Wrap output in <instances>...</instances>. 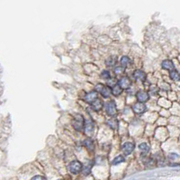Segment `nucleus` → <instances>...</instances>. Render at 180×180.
I'll list each match as a JSON object with an SVG mask.
<instances>
[{
	"mask_svg": "<svg viewBox=\"0 0 180 180\" xmlns=\"http://www.w3.org/2000/svg\"><path fill=\"white\" fill-rule=\"evenodd\" d=\"M68 171H69L71 174L76 175L78 172H80V171L82 170L83 166H82V164H81L79 161L74 160V161H72V162L68 165Z\"/></svg>",
	"mask_w": 180,
	"mask_h": 180,
	"instance_id": "f257e3e1",
	"label": "nucleus"
},
{
	"mask_svg": "<svg viewBox=\"0 0 180 180\" xmlns=\"http://www.w3.org/2000/svg\"><path fill=\"white\" fill-rule=\"evenodd\" d=\"M72 125L76 130H81L83 129V127L85 126V121H84V118L82 117V115H80V114L76 115L74 117Z\"/></svg>",
	"mask_w": 180,
	"mask_h": 180,
	"instance_id": "f03ea898",
	"label": "nucleus"
},
{
	"mask_svg": "<svg viewBox=\"0 0 180 180\" xmlns=\"http://www.w3.org/2000/svg\"><path fill=\"white\" fill-rule=\"evenodd\" d=\"M105 111H106L107 114L110 116H113L116 113V105L113 101H110L109 103L106 104Z\"/></svg>",
	"mask_w": 180,
	"mask_h": 180,
	"instance_id": "7ed1b4c3",
	"label": "nucleus"
},
{
	"mask_svg": "<svg viewBox=\"0 0 180 180\" xmlns=\"http://www.w3.org/2000/svg\"><path fill=\"white\" fill-rule=\"evenodd\" d=\"M132 109H133L134 112H136V113H142V112H144L146 111L147 107L144 104V103L139 102V103H136V104H133Z\"/></svg>",
	"mask_w": 180,
	"mask_h": 180,
	"instance_id": "20e7f679",
	"label": "nucleus"
},
{
	"mask_svg": "<svg viewBox=\"0 0 180 180\" xmlns=\"http://www.w3.org/2000/svg\"><path fill=\"white\" fill-rule=\"evenodd\" d=\"M122 151L124 152L125 155H129V154H130L133 151V149H134V144L131 143V142H125V143L122 144Z\"/></svg>",
	"mask_w": 180,
	"mask_h": 180,
	"instance_id": "39448f33",
	"label": "nucleus"
},
{
	"mask_svg": "<svg viewBox=\"0 0 180 180\" xmlns=\"http://www.w3.org/2000/svg\"><path fill=\"white\" fill-rule=\"evenodd\" d=\"M117 84H118L121 87H122V88H124V89H127V88L130 87L131 82H130V78H128V77H122V78H121V79L117 82Z\"/></svg>",
	"mask_w": 180,
	"mask_h": 180,
	"instance_id": "423d86ee",
	"label": "nucleus"
},
{
	"mask_svg": "<svg viewBox=\"0 0 180 180\" xmlns=\"http://www.w3.org/2000/svg\"><path fill=\"white\" fill-rule=\"evenodd\" d=\"M136 96H137V99L139 102H141V103H145L148 100L149 96L148 94L144 92V91H139L137 94H136Z\"/></svg>",
	"mask_w": 180,
	"mask_h": 180,
	"instance_id": "0eeeda50",
	"label": "nucleus"
},
{
	"mask_svg": "<svg viewBox=\"0 0 180 180\" xmlns=\"http://www.w3.org/2000/svg\"><path fill=\"white\" fill-rule=\"evenodd\" d=\"M133 77L138 81H144L145 78H146V75L142 70L137 69L133 72Z\"/></svg>",
	"mask_w": 180,
	"mask_h": 180,
	"instance_id": "6e6552de",
	"label": "nucleus"
},
{
	"mask_svg": "<svg viewBox=\"0 0 180 180\" xmlns=\"http://www.w3.org/2000/svg\"><path fill=\"white\" fill-rule=\"evenodd\" d=\"M92 109L93 110H94V111H99V110H101L102 109V107H103V101L102 100H100V99H98V98H96L93 103H92Z\"/></svg>",
	"mask_w": 180,
	"mask_h": 180,
	"instance_id": "1a4fd4ad",
	"label": "nucleus"
},
{
	"mask_svg": "<svg viewBox=\"0 0 180 180\" xmlns=\"http://www.w3.org/2000/svg\"><path fill=\"white\" fill-rule=\"evenodd\" d=\"M162 68L166 69V70H173L175 68V66L173 64V62L171 60H168V59H166L164 61H162V64H161Z\"/></svg>",
	"mask_w": 180,
	"mask_h": 180,
	"instance_id": "9d476101",
	"label": "nucleus"
},
{
	"mask_svg": "<svg viewBox=\"0 0 180 180\" xmlns=\"http://www.w3.org/2000/svg\"><path fill=\"white\" fill-rule=\"evenodd\" d=\"M94 129V124L91 121H87L86 122V124L84 126V130H85V133H86L87 135H90L93 131Z\"/></svg>",
	"mask_w": 180,
	"mask_h": 180,
	"instance_id": "9b49d317",
	"label": "nucleus"
},
{
	"mask_svg": "<svg viewBox=\"0 0 180 180\" xmlns=\"http://www.w3.org/2000/svg\"><path fill=\"white\" fill-rule=\"evenodd\" d=\"M97 98V94L95 92H90L88 93L87 94H86V97H85V100L89 103V104H92L95 99Z\"/></svg>",
	"mask_w": 180,
	"mask_h": 180,
	"instance_id": "f8f14e48",
	"label": "nucleus"
},
{
	"mask_svg": "<svg viewBox=\"0 0 180 180\" xmlns=\"http://www.w3.org/2000/svg\"><path fill=\"white\" fill-rule=\"evenodd\" d=\"M122 92V87H121L118 84H116L115 86H113L112 89V93L113 95L115 96H118L119 94H121Z\"/></svg>",
	"mask_w": 180,
	"mask_h": 180,
	"instance_id": "ddd939ff",
	"label": "nucleus"
},
{
	"mask_svg": "<svg viewBox=\"0 0 180 180\" xmlns=\"http://www.w3.org/2000/svg\"><path fill=\"white\" fill-rule=\"evenodd\" d=\"M106 123H107L112 129H113V130H116V129L118 128V122H117L116 119H113V118L109 119V120L106 122Z\"/></svg>",
	"mask_w": 180,
	"mask_h": 180,
	"instance_id": "4468645a",
	"label": "nucleus"
},
{
	"mask_svg": "<svg viewBox=\"0 0 180 180\" xmlns=\"http://www.w3.org/2000/svg\"><path fill=\"white\" fill-rule=\"evenodd\" d=\"M170 78L172 80H175V81H179L180 80V74L176 70L173 69V70L170 71Z\"/></svg>",
	"mask_w": 180,
	"mask_h": 180,
	"instance_id": "2eb2a0df",
	"label": "nucleus"
},
{
	"mask_svg": "<svg viewBox=\"0 0 180 180\" xmlns=\"http://www.w3.org/2000/svg\"><path fill=\"white\" fill-rule=\"evenodd\" d=\"M101 94H102V95L104 97H107L112 94V88L110 86H104L103 90L101 91Z\"/></svg>",
	"mask_w": 180,
	"mask_h": 180,
	"instance_id": "dca6fc26",
	"label": "nucleus"
},
{
	"mask_svg": "<svg viewBox=\"0 0 180 180\" xmlns=\"http://www.w3.org/2000/svg\"><path fill=\"white\" fill-rule=\"evenodd\" d=\"M117 59H116V57L115 56H111L109 57L106 60H105V64L109 67H112L115 63H116Z\"/></svg>",
	"mask_w": 180,
	"mask_h": 180,
	"instance_id": "f3484780",
	"label": "nucleus"
},
{
	"mask_svg": "<svg viewBox=\"0 0 180 180\" xmlns=\"http://www.w3.org/2000/svg\"><path fill=\"white\" fill-rule=\"evenodd\" d=\"M83 144L85 145V147L88 149V150H92L94 148V143L92 141L91 139H86V140H84Z\"/></svg>",
	"mask_w": 180,
	"mask_h": 180,
	"instance_id": "a211bd4d",
	"label": "nucleus"
},
{
	"mask_svg": "<svg viewBox=\"0 0 180 180\" xmlns=\"http://www.w3.org/2000/svg\"><path fill=\"white\" fill-rule=\"evenodd\" d=\"M139 149L142 152V153H148L149 151V147L148 145H147L146 143H140L139 145Z\"/></svg>",
	"mask_w": 180,
	"mask_h": 180,
	"instance_id": "6ab92c4d",
	"label": "nucleus"
},
{
	"mask_svg": "<svg viewBox=\"0 0 180 180\" xmlns=\"http://www.w3.org/2000/svg\"><path fill=\"white\" fill-rule=\"evenodd\" d=\"M120 61H121L122 66H123V67H126L129 63H130V58L127 57V56H123V57H122L121 59H120Z\"/></svg>",
	"mask_w": 180,
	"mask_h": 180,
	"instance_id": "aec40b11",
	"label": "nucleus"
},
{
	"mask_svg": "<svg viewBox=\"0 0 180 180\" xmlns=\"http://www.w3.org/2000/svg\"><path fill=\"white\" fill-rule=\"evenodd\" d=\"M123 161H124V158L122 156H117L112 160V165H118V164H120V163H122Z\"/></svg>",
	"mask_w": 180,
	"mask_h": 180,
	"instance_id": "412c9836",
	"label": "nucleus"
},
{
	"mask_svg": "<svg viewBox=\"0 0 180 180\" xmlns=\"http://www.w3.org/2000/svg\"><path fill=\"white\" fill-rule=\"evenodd\" d=\"M90 170H91V164L89 163L88 166H85L84 168H82V172H83V175L85 176H87L89 173H90Z\"/></svg>",
	"mask_w": 180,
	"mask_h": 180,
	"instance_id": "4be33fe9",
	"label": "nucleus"
},
{
	"mask_svg": "<svg viewBox=\"0 0 180 180\" xmlns=\"http://www.w3.org/2000/svg\"><path fill=\"white\" fill-rule=\"evenodd\" d=\"M124 68L125 67H123V66L122 67H116V68H114V72L116 74H121L124 71Z\"/></svg>",
	"mask_w": 180,
	"mask_h": 180,
	"instance_id": "5701e85b",
	"label": "nucleus"
},
{
	"mask_svg": "<svg viewBox=\"0 0 180 180\" xmlns=\"http://www.w3.org/2000/svg\"><path fill=\"white\" fill-rule=\"evenodd\" d=\"M101 76H102V77L104 78V79H109V78H110V73H109L108 71H106V70H104V71L102 72Z\"/></svg>",
	"mask_w": 180,
	"mask_h": 180,
	"instance_id": "b1692460",
	"label": "nucleus"
},
{
	"mask_svg": "<svg viewBox=\"0 0 180 180\" xmlns=\"http://www.w3.org/2000/svg\"><path fill=\"white\" fill-rule=\"evenodd\" d=\"M178 155L177 154H176V153H170L169 155H168V158L170 159V160H175V159H176V158H178Z\"/></svg>",
	"mask_w": 180,
	"mask_h": 180,
	"instance_id": "393cba45",
	"label": "nucleus"
},
{
	"mask_svg": "<svg viewBox=\"0 0 180 180\" xmlns=\"http://www.w3.org/2000/svg\"><path fill=\"white\" fill-rule=\"evenodd\" d=\"M103 88H104V85H102V84H97V85L95 86V87H94V90H95L96 92H100V93H101V91L103 90Z\"/></svg>",
	"mask_w": 180,
	"mask_h": 180,
	"instance_id": "a878e982",
	"label": "nucleus"
},
{
	"mask_svg": "<svg viewBox=\"0 0 180 180\" xmlns=\"http://www.w3.org/2000/svg\"><path fill=\"white\" fill-rule=\"evenodd\" d=\"M32 179V180H34V179H45V177L42 176H33Z\"/></svg>",
	"mask_w": 180,
	"mask_h": 180,
	"instance_id": "bb28decb",
	"label": "nucleus"
}]
</instances>
